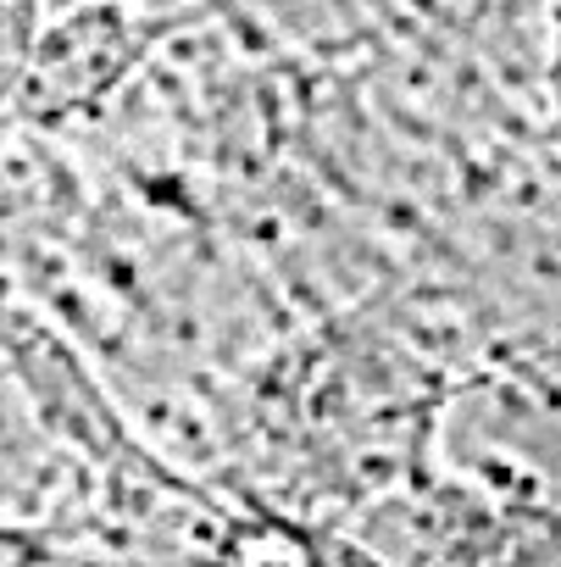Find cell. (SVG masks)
<instances>
[{"instance_id":"obj_1","label":"cell","mask_w":561,"mask_h":567,"mask_svg":"<svg viewBox=\"0 0 561 567\" xmlns=\"http://www.w3.org/2000/svg\"><path fill=\"white\" fill-rule=\"evenodd\" d=\"M34 40H40V0H0V106L23 90Z\"/></svg>"},{"instance_id":"obj_2","label":"cell","mask_w":561,"mask_h":567,"mask_svg":"<svg viewBox=\"0 0 561 567\" xmlns=\"http://www.w3.org/2000/svg\"><path fill=\"white\" fill-rule=\"evenodd\" d=\"M555 95H561V56H555Z\"/></svg>"}]
</instances>
